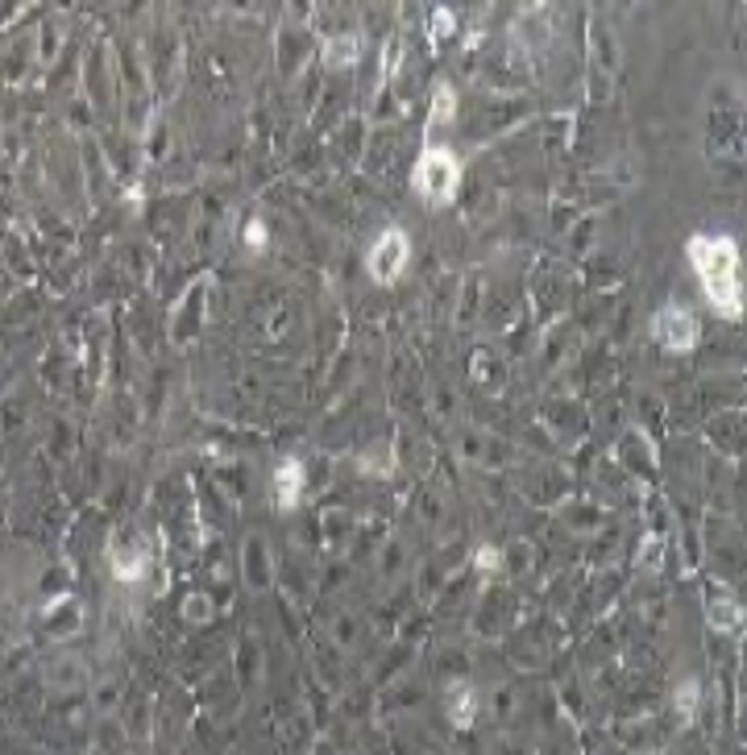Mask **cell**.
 Wrapping results in <instances>:
<instances>
[{"instance_id": "8992f818", "label": "cell", "mask_w": 747, "mask_h": 755, "mask_svg": "<svg viewBox=\"0 0 747 755\" xmlns=\"http://www.w3.org/2000/svg\"><path fill=\"white\" fill-rule=\"evenodd\" d=\"M42 623L54 639H67V635H79L83 627V606L75 594H59V598H50L46 610H42Z\"/></svg>"}, {"instance_id": "4fadbf2b", "label": "cell", "mask_w": 747, "mask_h": 755, "mask_svg": "<svg viewBox=\"0 0 747 755\" xmlns=\"http://www.w3.org/2000/svg\"><path fill=\"white\" fill-rule=\"evenodd\" d=\"M474 565H478L482 573H494V569H503V552H498V548H490V544H482V548H478V556H474Z\"/></svg>"}, {"instance_id": "7c38bea8", "label": "cell", "mask_w": 747, "mask_h": 755, "mask_svg": "<svg viewBox=\"0 0 747 755\" xmlns=\"http://www.w3.org/2000/svg\"><path fill=\"white\" fill-rule=\"evenodd\" d=\"M183 619L187 623H208L212 619V602L204 594H187L183 598Z\"/></svg>"}, {"instance_id": "5b68a950", "label": "cell", "mask_w": 747, "mask_h": 755, "mask_svg": "<svg viewBox=\"0 0 747 755\" xmlns=\"http://www.w3.org/2000/svg\"><path fill=\"white\" fill-rule=\"evenodd\" d=\"M303 486H308V473H303L299 457H283L279 465H274V502H279V511H295L299 507Z\"/></svg>"}, {"instance_id": "9a60e30c", "label": "cell", "mask_w": 747, "mask_h": 755, "mask_svg": "<svg viewBox=\"0 0 747 755\" xmlns=\"http://www.w3.org/2000/svg\"><path fill=\"white\" fill-rule=\"evenodd\" d=\"M453 34V13L449 9H436L432 13V38L440 42V38H449Z\"/></svg>"}, {"instance_id": "52a82bcc", "label": "cell", "mask_w": 747, "mask_h": 755, "mask_svg": "<svg viewBox=\"0 0 747 755\" xmlns=\"http://www.w3.org/2000/svg\"><path fill=\"white\" fill-rule=\"evenodd\" d=\"M108 569H113V577H117L121 585L142 581L146 569H150L146 544H113V552H108Z\"/></svg>"}, {"instance_id": "277c9868", "label": "cell", "mask_w": 747, "mask_h": 755, "mask_svg": "<svg viewBox=\"0 0 747 755\" xmlns=\"http://www.w3.org/2000/svg\"><path fill=\"white\" fill-rule=\"evenodd\" d=\"M656 341L669 349V353H689L698 345V320L685 303H664L656 312Z\"/></svg>"}, {"instance_id": "2e32d148", "label": "cell", "mask_w": 747, "mask_h": 755, "mask_svg": "<svg viewBox=\"0 0 747 755\" xmlns=\"http://www.w3.org/2000/svg\"><path fill=\"white\" fill-rule=\"evenodd\" d=\"M245 245L249 249H262L266 245V225H262V220H249V225H245Z\"/></svg>"}, {"instance_id": "30bf717a", "label": "cell", "mask_w": 747, "mask_h": 755, "mask_svg": "<svg viewBox=\"0 0 747 755\" xmlns=\"http://www.w3.org/2000/svg\"><path fill=\"white\" fill-rule=\"evenodd\" d=\"M457 117V92L449 88V83H440V88L432 92V108H428V125L432 129H449Z\"/></svg>"}, {"instance_id": "7a4b0ae2", "label": "cell", "mask_w": 747, "mask_h": 755, "mask_svg": "<svg viewBox=\"0 0 747 755\" xmlns=\"http://www.w3.org/2000/svg\"><path fill=\"white\" fill-rule=\"evenodd\" d=\"M411 187L420 191V200L428 208H445L457 200V187H461V162L453 150L445 146H428L420 154V162H415L411 171Z\"/></svg>"}, {"instance_id": "6da1fadb", "label": "cell", "mask_w": 747, "mask_h": 755, "mask_svg": "<svg viewBox=\"0 0 747 755\" xmlns=\"http://www.w3.org/2000/svg\"><path fill=\"white\" fill-rule=\"evenodd\" d=\"M689 266L698 270L706 303L714 307L723 320L743 316V258H739V241L727 233H698L685 241Z\"/></svg>"}, {"instance_id": "3957f363", "label": "cell", "mask_w": 747, "mask_h": 755, "mask_svg": "<svg viewBox=\"0 0 747 755\" xmlns=\"http://www.w3.org/2000/svg\"><path fill=\"white\" fill-rule=\"evenodd\" d=\"M407 258H411V237L403 229H382L378 241L370 245V258H366V270L378 287H391L399 283V274L407 270Z\"/></svg>"}, {"instance_id": "8fae6325", "label": "cell", "mask_w": 747, "mask_h": 755, "mask_svg": "<svg viewBox=\"0 0 747 755\" xmlns=\"http://www.w3.org/2000/svg\"><path fill=\"white\" fill-rule=\"evenodd\" d=\"M449 718H453V726H474V718H478V693L469 689V685H457V689H453V697H449Z\"/></svg>"}, {"instance_id": "5bb4252c", "label": "cell", "mask_w": 747, "mask_h": 755, "mask_svg": "<svg viewBox=\"0 0 747 755\" xmlns=\"http://www.w3.org/2000/svg\"><path fill=\"white\" fill-rule=\"evenodd\" d=\"M677 710H681V718H694V710H698V685H694V681L681 685V693H677Z\"/></svg>"}, {"instance_id": "ba28073f", "label": "cell", "mask_w": 747, "mask_h": 755, "mask_svg": "<svg viewBox=\"0 0 747 755\" xmlns=\"http://www.w3.org/2000/svg\"><path fill=\"white\" fill-rule=\"evenodd\" d=\"M357 59H362V42H357V34H337L324 42V63L337 67V71H349Z\"/></svg>"}, {"instance_id": "9c48e42d", "label": "cell", "mask_w": 747, "mask_h": 755, "mask_svg": "<svg viewBox=\"0 0 747 755\" xmlns=\"http://www.w3.org/2000/svg\"><path fill=\"white\" fill-rule=\"evenodd\" d=\"M706 619H710V627L714 631H739V602H731L727 594H710V602H706Z\"/></svg>"}]
</instances>
